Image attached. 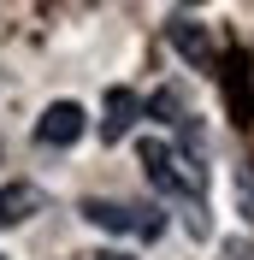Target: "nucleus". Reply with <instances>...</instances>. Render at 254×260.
I'll return each mask as SVG.
<instances>
[{
    "mask_svg": "<svg viewBox=\"0 0 254 260\" xmlns=\"http://www.w3.org/2000/svg\"><path fill=\"white\" fill-rule=\"evenodd\" d=\"M136 160H142L148 183H154L160 195H177V201L201 207V195H207V166H201V160L177 154V148L160 142V136H142V142H136Z\"/></svg>",
    "mask_w": 254,
    "mask_h": 260,
    "instance_id": "nucleus-1",
    "label": "nucleus"
},
{
    "mask_svg": "<svg viewBox=\"0 0 254 260\" xmlns=\"http://www.w3.org/2000/svg\"><path fill=\"white\" fill-rule=\"evenodd\" d=\"M83 219L101 225V231H118V237H160V231H166V213H154V207H124V201H101V195L83 201Z\"/></svg>",
    "mask_w": 254,
    "mask_h": 260,
    "instance_id": "nucleus-2",
    "label": "nucleus"
},
{
    "mask_svg": "<svg viewBox=\"0 0 254 260\" xmlns=\"http://www.w3.org/2000/svg\"><path fill=\"white\" fill-rule=\"evenodd\" d=\"M148 113L160 118V124H183V118H189V107H183V89H177V83H166V89H154V101H148Z\"/></svg>",
    "mask_w": 254,
    "mask_h": 260,
    "instance_id": "nucleus-7",
    "label": "nucleus"
},
{
    "mask_svg": "<svg viewBox=\"0 0 254 260\" xmlns=\"http://www.w3.org/2000/svg\"><path fill=\"white\" fill-rule=\"evenodd\" d=\"M142 118V101H136V89H107V101H101V142L107 148H118L130 136V124Z\"/></svg>",
    "mask_w": 254,
    "mask_h": 260,
    "instance_id": "nucleus-5",
    "label": "nucleus"
},
{
    "mask_svg": "<svg viewBox=\"0 0 254 260\" xmlns=\"http://www.w3.org/2000/svg\"><path fill=\"white\" fill-rule=\"evenodd\" d=\"M0 260H6V254H0Z\"/></svg>",
    "mask_w": 254,
    "mask_h": 260,
    "instance_id": "nucleus-11",
    "label": "nucleus"
},
{
    "mask_svg": "<svg viewBox=\"0 0 254 260\" xmlns=\"http://www.w3.org/2000/svg\"><path fill=\"white\" fill-rule=\"evenodd\" d=\"M237 201H242V213L254 219V172H248V166L237 172Z\"/></svg>",
    "mask_w": 254,
    "mask_h": 260,
    "instance_id": "nucleus-9",
    "label": "nucleus"
},
{
    "mask_svg": "<svg viewBox=\"0 0 254 260\" xmlns=\"http://www.w3.org/2000/svg\"><path fill=\"white\" fill-rule=\"evenodd\" d=\"M83 130H89V113L77 101H53L48 113L36 118V142L42 148H71V142H83Z\"/></svg>",
    "mask_w": 254,
    "mask_h": 260,
    "instance_id": "nucleus-3",
    "label": "nucleus"
},
{
    "mask_svg": "<svg viewBox=\"0 0 254 260\" xmlns=\"http://www.w3.org/2000/svg\"><path fill=\"white\" fill-rule=\"evenodd\" d=\"M36 213H42V189L36 183H0V231L30 225Z\"/></svg>",
    "mask_w": 254,
    "mask_h": 260,
    "instance_id": "nucleus-6",
    "label": "nucleus"
},
{
    "mask_svg": "<svg viewBox=\"0 0 254 260\" xmlns=\"http://www.w3.org/2000/svg\"><path fill=\"white\" fill-rule=\"evenodd\" d=\"M95 260H136V254H124V248H101Z\"/></svg>",
    "mask_w": 254,
    "mask_h": 260,
    "instance_id": "nucleus-10",
    "label": "nucleus"
},
{
    "mask_svg": "<svg viewBox=\"0 0 254 260\" xmlns=\"http://www.w3.org/2000/svg\"><path fill=\"white\" fill-rule=\"evenodd\" d=\"M166 42H172V48L195 65V71H207V65H213V36H207V24H201V18L172 12V18H166Z\"/></svg>",
    "mask_w": 254,
    "mask_h": 260,
    "instance_id": "nucleus-4",
    "label": "nucleus"
},
{
    "mask_svg": "<svg viewBox=\"0 0 254 260\" xmlns=\"http://www.w3.org/2000/svg\"><path fill=\"white\" fill-rule=\"evenodd\" d=\"M219 260H254V237H225V243H219Z\"/></svg>",
    "mask_w": 254,
    "mask_h": 260,
    "instance_id": "nucleus-8",
    "label": "nucleus"
}]
</instances>
